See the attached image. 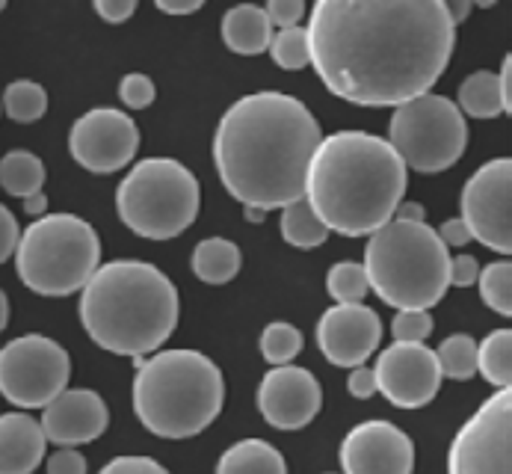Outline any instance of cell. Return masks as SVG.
<instances>
[{
  "instance_id": "6da1fadb",
  "label": "cell",
  "mask_w": 512,
  "mask_h": 474,
  "mask_svg": "<svg viewBox=\"0 0 512 474\" xmlns=\"http://www.w3.org/2000/svg\"><path fill=\"white\" fill-rule=\"evenodd\" d=\"M305 33L317 78L359 107L427 95L456 45L441 0H320Z\"/></svg>"
},
{
  "instance_id": "7a4b0ae2",
  "label": "cell",
  "mask_w": 512,
  "mask_h": 474,
  "mask_svg": "<svg viewBox=\"0 0 512 474\" xmlns=\"http://www.w3.org/2000/svg\"><path fill=\"white\" fill-rule=\"evenodd\" d=\"M323 134L314 113L288 92H252L222 113L214 163L222 187L243 208L276 211L305 196Z\"/></svg>"
},
{
  "instance_id": "3957f363",
  "label": "cell",
  "mask_w": 512,
  "mask_h": 474,
  "mask_svg": "<svg viewBox=\"0 0 512 474\" xmlns=\"http://www.w3.org/2000/svg\"><path fill=\"white\" fill-rule=\"evenodd\" d=\"M406 193V166L388 140L367 131H338L320 140L305 202L329 232L370 237L394 220Z\"/></svg>"
},
{
  "instance_id": "277c9868",
  "label": "cell",
  "mask_w": 512,
  "mask_h": 474,
  "mask_svg": "<svg viewBox=\"0 0 512 474\" xmlns=\"http://www.w3.org/2000/svg\"><path fill=\"white\" fill-rule=\"evenodd\" d=\"M80 326L107 353L148 356L175 332L181 300L172 279L148 261L119 258L98 264L80 288Z\"/></svg>"
},
{
  "instance_id": "5b68a950",
  "label": "cell",
  "mask_w": 512,
  "mask_h": 474,
  "mask_svg": "<svg viewBox=\"0 0 512 474\" xmlns=\"http://www.w3.org/2000/svg\"><path fill=\"white\" fill-rule=\"evenodd\" d=\"M134 412L160 439H193L222 409L225 383L214 359L199 350H157L134 377Z\"/></svg>"
},
{
  "instance_id": "8992f818",
  "label": "cell",
  "mask_w": 512,
  "mask_h": 474,
  "mask_svg": "<svg viewBox=\"0 0 512 474\" xmlns=\"http://www.w3.org/2000/svg\"><path fill=\"white\" fill-rule=\"evenodd\" d=\"M370 291L397 312H427L450 288V252L433 226L391 220L365 246Z\"/></svg>"
},
{
  "instance_id": "52a82bcc",
  "label": "cell",
  "mask_w": 512,
  "mask_h": 474,
  "mask_svg": "<svg viewBox=\"0 0 512 474\" xmlns=\"http://www.w3.org/2000/svg\"><path fill=\"white\" fill-rule=\"evenodd\" d=\"M98 264V232L77 214H45L33 220L15 246L18 279L39 297L77 294Z\"/></svg>"
},
{
  "instance_id": "ba28073f",
  "label": "cell",
  "mask_w": 512,
  "mask_h": 474,
  "mask_svg": "<svg viewBox=\"0 0 512 474\" xmlns=\"http://www.w3.org/2000/svg\"><path fill=\"white\" fill-rule=\"evenodd\" d=\"M116 211L134 235L172 240L199 217V181L181 160H140L116 190Z\"/></svg>"
},
{
  "instance_id": "9c48e42d",
  "label": "cell",
  "mask_w": 512,
  "mask_h": 474,
  "mask_svg": "<svg viewBox=\"0 0 512 474\" xmlns=\"http://www.w3.org/2000/svg\"><path fill=\"white\" fill-rule=\"evenodd\" d=\"M388 146L397 152L406 169L424 175L444 172L465 155L468 122L456 101L427 92L394 107L388 122Z\"/></svg>"
},
{
  "instance_id": "30bf717a",
  "label": "cell",
  "mask_w": 512,
  "mask_h": 474,
  "mask_svg": "<svg viewBox=\"0 0 512 474\" xmlns=\"http://www.w3.org/2000/svg\"><path fill=\"white\" fill-rule=\"evenodd\" d=\"M72 359L48 335L30 332L0 347V395L21 409H45L69 389Z\"/></svg>"
},
{
  "instance_id": "8fae6325",
  "label": "cell",
  "mask_w": 512,
  "mask_h": 474,
  "mask_svg": "<svg viewBox=\"0 0 512 474\" xmlns=\"http://www.w3.org/2000/svg\"><path fill=\"white\" fill-rule=\"evenodd\" d=\"M512 392L498 389L450 442L447 474H510Z\"/></svg>"
},
{
  "instance_id": "7c38bea8",
  "label": "cell",
  "mask_w": 512,
  "mask_h": 474,
  "mask_svg": "<svg viewBox=\"0 0 512 474\" xmlns=\"http://www.w3.org/2000/svg\"><path fill=\"white\" fill-rule=\"evenodd\" d=\"M510 187H512V160L495 158L483 163L462 187L459 208L462 223L471 240L510 255L512 226H510Z\"/></svg>"
},
{
  "instance_id": "4fadbf2b",
  "label": "cell",
  "mask_w": 512,
  "mask_h": 474,
  "mask_svg": "<svg viewBox=\"0 0 512 474\" xmlns=\"http://www.w3.org/2000/svg\"><path fill=\"white\" fill-rule=\"evenodd\" d=\"M69 152L95 175L119 172L140 152V128L116 107H95L72 125Z\"/></svg>"
},
{
  "instance_id": "5bb4252c",
  "label": "cell",
  "mask_w": 512,
  "mask_h": 474,
  "mask_svg": "<svg viewBox=\"0 0 512 474\" xmlns=\"http://www.w3.org/2000/svg\"><path fill=\"white\" fill-rule=\"evenodd\" d=\"M376 392H382L388 403L400 409H421L441 389V368L436 350L427 344L394 341L385 347L373 365Z\"/></svg>"
},
{
  "instance_id": "9a60e30c",
  "label": "cell",
  "mask_w": 512,
  "mask_h": 474,
  "mask_svg": "<svg viewBox=\"0 0 512 474\" xmlns=\"http://www.w3.org/2000/svg\"><path fill=\"white\" fill-rule=\"evenodd\" d=\"M344 474H412L415 445L391 421H362L341 442Z\"/></svg>"
},
{
  "instance_id": "2e32d148",
  "label": "cell",
  "mask_w": 512,
  "mask_h": 474,
  "mask_svg": "<svg viewBox=\"0 0 512 474\" xmlns=\"http://www.w3.org/2000/svg\"><path fill=\"white\" fill-rule=\"evenodd\" d=\"M323 406V389L308 368L282 365L270 368L258 386V409L264 421L276 430L308 427Z\"/></svg>"
},
{
  "instance_id": "e0dca14e",
  "label": "cell",
  "mask_w": 512,
  "mask_h": 474,
  "mask_svg": "<svg viewBox=\"0 0 512 474\" xmlns=\"http://www.w3.org/2000/svg\"><path fill=\"white\" fill-rule=\"evenodd\" d=\"M382 341V320L365 303L332 306L317 320V347L335 368H359Z\"/></svg>"
},
{
  "instance_id": "ac0fdd59",
  "label": "cell",
  "mask_w": 512,
  "mask_h": 474,
  "mask_svg": "<svg viewBox=\"0 0 512 474\" xmlns=\"http://www.w3.org/2000/svg\"><path fill=\"white\" fill-rule=\"evenodd\" d=\"M110 424L104 397L92 389H66L42 409V433L60 448H77L95 442Z\"/></svg>"
},
{
  "instance_id": "d6986e66",
  "label": "cell",
  "mask_w": 512,
  "mask_h": 474,
  "mask_svg": "<svg viewBox=\"0 0 512 474\" xmlns=\"http://www.w3.org/2000/svg\"><path fill=\"white\" fill-rule=\"evenodd\" d=\"M48 439L27 412L0 415V474H33L45 460Z\"/></svg>"
},
{
  "instance_id": "ffe728a7",
  "label": "cell",
  "mask_w": 512,
  "mask_h": 474,
  "mask_svg": "<svg viewBox=\"0 0 512 474\" xmlns=\"http://www.w3.org/2000/svg\"><path fill=\"white\" fill-rule=\"evenodd\" d=\"M222 42L228 45V51L240 54V57H258L270 48L273 39V24L264 12V6H252V3H240L231 6L222 15Z\"/></svg>"
},
{
  "instance_id": "44dd1931",
  "label": "cell",
  "mask_w": 512,
  "mask_h": 474,
  "mask_svg": "<svg viewBox=\"0 0 512 474\" xmlns=\"http://www.w3.org/2000/svg\"><path fill=\"white\" fill-rule=\"evenodd\" d=\"M217 474H288V463L270 442L240 439L220 457Z\"/></svg>"
},
{
  "instance_id": "7402d4cb",
  "label": "cell",
  "mask_w": 512,
  "mask_h": 474,
  "mask_svg": "<svg viewBox=\"0 0 512 474\" xmlns=\"http://www.w3.org/2000/svg\"><path fill=\"white\" fill-rule=\"evenodd\" d=\"M193 273L199 282L205 285H225L240 273L243 255L237 249V243L225 240V237H208L199 240L193 249Z\"/></svg>"
},
{
  "instance_id": "603a6c76",
  "label": "cell",
  "mask_w": 512,
  "mask_h": 474,
  "mask_svg": "<svg viewBox=\"0 0 512 474\" xmlns=\"http://www.w3.org/2000/svg\"><path fill=\"white\" fill-rule=\"evenodd\" d=\"M462 116L471 119H498L507 113L501 83L495 72H474L459 83V101H456Z\"/></svg>"
},
{
  "instance_id": "cb8c5ba5",
  "label": "cell",
  "mask_w": 512,
  "mask_h": 474,
  "mask_svg": "<svg viewBox=\"0 0 512 474\" xmlns=\"http://www.w3.org/2000/svg\"><path fill=\"white\" fill-rule=\"evenodd\" d=\"M45 163L36 158L33 152H6L0 158V187L9 193V196H18V199H27L33 193H42L45 187Z\"/></svg>"
},
{
  "instance_id": "d4e9b609",
  "label": "cell",
  "mask_w": 512,
  "mask_h": 474,
  "mask_svg": "<svg viewBox=\"0 0 512 474\" xmlns=\"http://www.w3.org/2000/svg\"><path fill=\"white\" fill-rule=\"evenodd\" d=\"M477 374H483L495 389H510L512 383V329H495L477 344Z\"/></svg>"
},
{
  "instance_id": "484cf974",
  "label": "cell",
  "mask_w": 512,
  "mask_h": 474,
  "mask_svg": "<svg viewBox=\"0 0 512 474\" xmlns=\"http://www.w3.org/2000/svg\"><path fill=\"white\" fill-rule=\"evenodd\" d=\"M329 235L332 232L320 223V217L311 211L305 196L282 208V237H285V243H291L296 249H314V246H323L329 240Z\"/></svg>"
},
{
  "instance_id": "4316f807",
  "label": "cell",
  "mask_w": 512,
  "mask_h": 474,
  "mask_svg": "<svg viewBox=\"0 0 512 474\" xmlns=\"http://www.w3.org/2000/svg\"><path fill=\"white\" fill-rule=\"evenodd\" d=\"M3 110L12 122L30 125L48 113V92L36 80H15L3 89Z\"/></svg>"
},
{
  "instance_id": "83f0119b",
  "label": "cell",
  "mask_w": 512,
  "mask_h": 474,
  "mask_svg": "<svg viewBox=\"0 0 512 474\" xmlns=\"http://www.w3.org/2000/svg\"><path fill=\"white\" fill-rule=\"evenodd\" d=\"M477 288H480V300L498 312L501 317H512V261L510 258H498L486 267H480L477 276Z\"/></svg>"
},
{
  "instance_id": "f1b7e54d",
  "label": "cell",
  "mask_w": 512,
  "mask_h": 474,
  "mask_svg": "<svg viewBox=\"0 0 512 474\" xmlns=\"http://www.w3.org/2000/svg\"><path fill=\"white\" fill-rule=\"evenodd\" d=\"M441 377L450 380H471L477 374V341L465 332L447 335L436 350Z\"/></svg>"
},
{
  "instance_id": "f546056e",
  "label": "cell",
  "mask_w": 512,
  "mask_h": 474,
  "mask_svg": "<svg viewBox=\"0 0 512 474\" xmlns=\"http://www.w3.org/2000/svg\"><path fill=\"white\" fill-rule=\"evenodd\" d=\"M305 341H302V332L288 323V320H276V323H267L264 332H261V356L273 365V368H282V365H291L293 359L302 353Z\"/></svg>"
},
{
  "instance_id": "4dcf8cb0",
  "label": "cell",
  "mask_w": 512,
  "mask_h": 474,
  "mask_svg": "<svg viewBox=\"0 0 512 474\" xmlns=\"http://www.w3.org/2000/svg\"><path fill=\"white\" fill-rule=\"evenodd\" d=\"M326 288H329V297L335 300V306L362 303L370 291L365 267L359 261H338L326 276Z\"/></svg>"
},
{
  "instance_id": "1f68e13d",
  "label": "cell",
  "mask_w": 512,
  "mask_h": 474,
  "mask_svg": "<svg viewBox=\"0 0 512 474\" xmlns=\"http://www.w3.org/2000/svg\"><path fill=\"white\" fill-rule=\"evenodd\" d=\"M270 57L279 69L285 72H299L305 66H311V51H308V33L305 27H291V30H279L270 39Z\"/></svg>"
},
{
  "instance_id": "d6a6232c",
  "label": "cell",
  "mask_w": 512,
  "mask_h": 474,
  "mask_svg": "<svg viewBox=\"0 0 512 474\" xmlns=\"http://www.w3.org/2000/svg\"><path fill=\"white\" fill-rule=\"evenodd\" d=\"M394 341L406 344H424L433 335V315L430 312H397L391 320Z\"/></svg>"
},
{
  "instance_id": "836d02e7",
  "label": "cell",
  "mask_w": 512,
  "mask_h": 474,
  "mask_svg": "<svg viewBox=\"0 0 512 474\" xmlns=\"http://www.w3.org/2000/svg\"><path fill=\"white\" fill-rule=\"evenodd\" d=\"M154 95H157L154 80L143 75V72H131V75H125L122 83H119V98L131 110H146L148 104L154 101Z\"/></svg>"
},
{
  "instance_id": "e575fe53",
  "label": "cell",
  "mask_w": 512,
  "mask_h": 474,
  "mask_svg": "<svg viewBox=\"0 0 512 474\" xmlns=\"http://www.w3.org/2000/svg\"><path fill=\"white\" fill-rule=\"evenodd\" d=\"M264 12L273 27L291 30V27H299V21L305 18V3L302 0H270L264 6Z\"/></svg>"
},
{
  "instance_id": "d590c367",
  "label": "cell",
  "mask_w": 512,
  "mask_h": 474,
  "mask_svg": "<svg viewBox=\"0 0 512 474\" xmlns=\"http://www.w3.org/2000/svg\"><path fill=\"white\" fill-rule=\"evenodd\" d=\"M98 474H169L157 460L151 457H140V454H125L110 460Z\"/></svg>"
},
{
  "instance_id": "8d00e7d4",
  "label": "cell",
  "mask_w": 512,
  "mask_h": 474,
  "mask_svg": "<svg viewBox=\"0 0 512 474\" xmlns=\"http://www.w3.org/2000/svg\"><path fill=\"white\" fill-rule=\"evenodd\" d=\"M45 472L48 474H86L89 466H86V457L74 448H60L48 457L45 463Z\"/></svg>"
},
{
  "instance_id": "74e56055",
  "label": "cell",
  "mask_w": 512,
  "mask_h": 474,
  "mask_svg": "<svg viewBox=\"0 0 512 474\" xmlns=\"http://www.w3.org/2000/svg\"><path fill=\"white\" fill-rule=\"evenodd\" d=\"M18 237H21L18 220L12 217V211L6 205H0V264H6L15 255Z\"/></svg>"
},
{
  "instance_id": "f35d334b",
  "label": "cell",
  "mask_w": 512,
  "mask_h": 474,
  "mask_svg": "<svg viewBox=\"0 0 512 474\" xmlns=\"http://www.w3.org/2000/svg\"><path fill=\"white\" fill-rule=\"evenodd\" d=\"M477 276H480V261L474 255L450 258V285L468 288V285H477Z\"/></svg>"
},
{
  "instance_id": "ab89813d",
  "label": "cell",
  "mask_w": 512,
  "mask_h": 474,
  "mask_svg": "<svg viewBox=\"0 0 512 474\" xmlns=\"http://www.w3.org/2000/svg\"><path fill=\"white\" fill-rule=\"evenodd\" d=\"M95 12L107 24H122L137 12V3L134 0H95Z\"/></svg>"
},
{
  "instance_id": "60d3db41",
  "label": "cell",
  "mask_w": 512,
  "mask_h": 474,
  "mask_svg": "<svg viewBox=\"0 0 512 474\" xmlns=\"http://www.w3.org/2000/svg\"><path fill=\"white\" fill-rule=\"evenodd\" d=\"M347 389H350V395L356 397V400H367V397L376 395V377H373V368H367V365L353 368V371H350V380H347Z\"/></svg>"
},
{
  "instance_id": "b9f144b4",
  "label": "cell",
  "mask_w": 512,
  "mask_h": 474,
  "mask_svg": "<svg viewBox=\"0 0 512 474\" xmlns=\"http://www.w3.org/2000/svg\"><path fill=\"white\" fill-rule=\"evenodd\" d=\"M436 235H439L444 246H465V243H471V235H468V229H465V223L459 217L441 223V229H436Z\"/></svg>"
},
{
  "instance_id": "7bdbcfd3",
  "label": "cell",
  "mask_w": 512,
  "mask_h": 474,
  "mask_svg": "<svg viewBox=\"0 0 512 474\" xmlns=\"http://www.w3.org/2000/svg\"><path fill=\"white\" fill-rule=\"evenodd\" d=\"M163 15H193L202 9V0H157L154 3Z\"/></svg>"
},
{
  "instance_id": "ee69618b",
  "label": "cell",
  "mask_w": 512,
  "mask_h": 474,
  "mask_svg": "<svg viewBox=\"0 0 512 474\" xmlns=\"http://www.w3.org/2000/svg\"><path fill=\"white\" fill-rule=\"evenodd\" d=\"M424 217H427V211L418 202H400L394 211V220H406V223H424Z\"/></svg>"
},
{
  "instance_id": "f6af8a7d",
  "label": "cell",
  "mask_w": 512,
  "mask_h": 474,
  "mask_svg": "<svg viewBox=\"0 0 512 474\" xmlns=\"http://www.w3.org/2000/svg\"><path fill=\"white\" fill-rule=\"evenodd\" d=\"M498 83H501V95H504V104H507V113H512V60L504 57V66L498 72Z\"/></svg>"
},
{
  "instance_id": "bcb514c9",
  "label": "cell",
  "mask_w": 512,
  "mask_h": 474,
  "mask_svg": "<svg viewBox=\"0 0 512 474\" xmlns=\"http://www.w3.org/2000/svg\"><path fill=\"white\" fill-rule=\"evenodd\" d=\"M471 6H474V3H468V0H450V3H444V12H447V18H450L453 27H456V24H462V21L471 15Z\"/></svg>"
},
{
  "instance_id": "7dc6e473",
  "label": "cell",
  "mask_w": 512,
  "mask_h": 474,
  "mask_svg": "<svg viewBox=\"0 0 512 474\" xmlns=\"http://www.w3.org/2000/svg\"><path fill=\"white\" fill-rule=\"evenodd\" d=\"M45 211H48V196L45 193H33V196H27L24 199V214L27 217H45Z\"/></svg>"
},
{
  "instance_id": "c3c4849f",
  "label": "cell",
  "mask_w": 512,
  "mask_h": 474,
  "mask_svg": "<svg viewBox=\"0 0 512 474\" xmlns=\"http://www.w3.org/2000/svg\"><path fill=\"white\" fill-rule=\"evenodd\" d=\"M6 323H9V300H6V294L0 288V332L6 329Z\"/></svg>"
},
{
  "instance_id": "681fc988",
  "label": "cell",
  "mask_w": 512,
  "mask_h": 474,
  "mask_svg": "<svg viewBox=\"0 0 512 474\" xmlns=\"http://www.w3.org/2000/svg\"><path fill=\"white\" fill-rule=\"evenodd\" d=\"M264 214L267 211H261V208H246V220L249 223H264Z\"/></svg>"
},
{
  "instance_id": "f907efd6",
  "label": "cell",
  "mask_w": 512,
  "mask_h": 474,
  "mask_svg": "<svg viewBox=\"0 0 512 474\" xmlns=\"http://www.w3.org/2000/svg\"><path fill=\"white\" fill-rule=\"evenodd\" d=\"M3 9H6V0H0V12H3Z\"/></svg>"
}]
</instances>
